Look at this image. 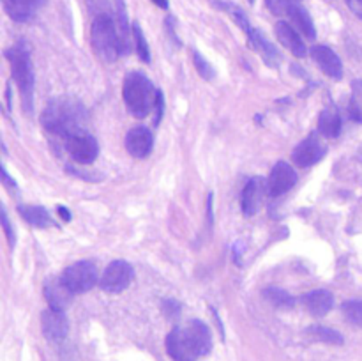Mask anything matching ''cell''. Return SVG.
<instances>
[{"label": "cell", "instance_id": "6", "mask_svg": "<svg viewBox=\"0 0 362 361\" xmlns=\"http://www.w3.org/2000/svg\"><path fill=\"white\" fill-rule=\"evenodd\" d=\"M99 278L101 276H99L98 268L90 260L74 262V264L67 265L62 275H60V282L73 294L87 292L95 283H99Z\"/></svg>", "mask_w": 362, "mask_h": 361}, {"label": "cell", "instance_id": "20", "mask_svg": "<svg viewBox=\"0 0 362 361\" xmlns=\"http://www.w3.org/2000/svg\"><path fill=\"white\" fill-rule=\"evenodd\" d=\"M18 212H20V216L25 222H28L34 227H39V229H45V227H49L53 223L49 212L45 207H41V205H20Z\"/></svg>", "mask_w": 362, "mask_h": 361}, {"label": "cell", "instance_id": "26", "mask_svg": "<svg viewBox=\"0 0 362 361\" xmlns=\"http://www.w3.org/2000/svg\"><path fill=\"white\" fill-rule=\"evenodd\" d=\"M341 310L350 324L362 328V301H346V303H343Z\"/></svg>", "mask_w": 362, "mask_h": 361}, {"label": "cell", "instance_id": "34", "mask_svg": "<svg viewBox=\"0 0 362 361\" xmlns=\"http://www.w3.org/2000/svg\"><path fill=\"white\" fill-rule=\"evenodd\" d=\"M152 2H154L156 6L163 7V9H166V7H168V0H152Z\"/></svg>", "mask_w": 362, "mask_h": 361}, {"label": "cell", "instance_id": "18", "mask_svg": "<svg viewBox=\"0 0 362 361\" xmlns=\"http://www.w3.org/2000/svg\"><path fill=\"white\" fill-rule=\"evenodd\" d=\"M318 133L325 138H338L341 133V115L336 106H327L318 117Z\"/></svg>", "mask_w": 362, "mask_h": 361}, {"label": "cell", "instance_id": "8", "mask_svg": "<svg viewBox=\"0 0 362 361\" xmlns=\"http://www.w3.org/2000/svg\"><path fill=\"white\" fill-rule=\"evenodd\" d=\"M66 149L71 158L76 163H80V165H90V163L95 161L99 154L98 140L90 133H87V131L67 138Z\"/></svg>", "mask_w": 362, "mask_h": 361}, {"label": "cell", "instance_id": "10", "mask_svg": "<svg viewBox=\"0 0 362 361\" xmlns=\"http://www.w3.org/2000/svg\"><path fill=\"white\" fill-rule=\"evenodd\" d=\"M41 328L46 338L49 342H62L69 331V322H67L66 314L62 310H55V308H46L41 314Z\"/></svg>", "mask_w": 362, "mask_h": 361}, {"label": "cell", "instance_id": "23", "mask_svg": "<svg viewBox=\"0 0 362 361\" xmlns=\"http://www.w3.org/2000/svg\"><path fill=\"white\" fill-rule=\"evenodd\" d=\"M41 0H7L6 7L14 20H27L32 14V7Z\"/></svg>", "mask_w": 362, "mask_h": 361}, {"label": "cell", "instance_id": "3", "mask_svg": "<svg viewBox=\"0 0 362 361\" xmlns=\"http://www.w3.org/2000/svg\"><path fill=\"white\" fill-rule=\"evenodd\" d=\"M7 60L11 64V73L18 85V91L21 96V105L27 113L34 110V71H32L30 53L25 48L23 42H18L6 53Z\"/></svg>", "mask_w": 362, "mask_h": 361}, {"label": "cell", "instance_id": "11", "mask_svg": "<svg viewBox=\"0 0 362 361\" xmlns=\"http://www.w3.org/2000/svg\"><path fill=\"white\" fill-rule=\"evenodd\" d=\"M324 156L325 147L315 134H311V137H308L306 140H303L296 149H293L292 159L297 166L308 168V166L317 165Z\"/></svg>", "mask_w": 362, "mask_h": 361}, {"label": "cell", "instance_id": "9", "mask_svg": "<svg viewBox=\"0 0 362 361\" xmlns=\"http://www.w3.org/2000/svg\"><path fill=\"white\" fill-rule=\"evenodd\" d=\"M297 183V172L288 163L279 161L272 166L267 179V190L271 197H281L286 191L292 190Z\"/></svg>", "mask_w": 362, "mask_h": 361}, {"label": "cell", "instance_id": "5", "mask_svg": "<svg viewBox=\"0 0 362 361\" xmlns=\"http://www.w3.org/2000/svg\"><path fill=\"white\" fill-rule=\"evenodd\" d=\"M90 41L95 55L105 62H115L117 57L122 53L120 34L117 32L110 14H99L90 28Z\"/></svg>", "mask_w": 362, "mask_h": 361}, {"label": "cell", "instance_id": "14", "mask_svg": "<svg viewBox=\"0 0 362 361\" xmlns=\"http://www.w3.org/2000/svg\"><path fill=\"white\" fill-rule=\"evenodd\" d=\"M311 57H313L315 62L318 64V67H320L327 76L334 78V80L343 78L341 60H339V57L336 55L329 46H324V45L313 46V48H311Z\"/></svg>", "mask_w": 362, "mask_h": 361}, {"label": "cell", "instance_id": "33", "mask_svg": "<svg viewBox=\"0 0 362 361\" xmlns=\"http://www.w3.org/2000/svg\"><path fill=\"white\" fill-rule=\"evenodd\" d=\"M57 211H59V214L62 216L64 222H69V219H71V212L67 211V209L64 207V205H59V207H57Z\"/></svg>", "mask_w": 362, "mask_h": 361}, {"label": "cell", "instance_id": "25", "mask_svg": "<svg viewBox=\"0 0 362 361\" xmlns=\"http://www.w3.org/2000/svg\"><path fill=\"white\" fill-rule=\"evenodd\" d=\"M350 117L357 122H362V80L354 81L352 99H350Z\"/></svg>", "mask_w": 362, "mask_h": 361}, {"label": "cell", "instance_id": "22", "mask_svg": "<svg viewBox=\"0 0 362 361\" xmlns=\"http://www.w3.org/2000/svg\"><path fill=\"white\" fill-rule=\"evenodd\" d=\"M306 335L310 338L318 340V342L332 343V345H341L343 343L341 333L334 331L331 328H324V326H311V328L306 329Z\"/></svg>", "mask_w": 362, "mask_h": 361}, {"label": "cell", "instance_id": "7", "mask_svg": "<svg viewBox=\"0 0 362 361\" xmlns=\"http://www.w3.org/2000/svg\"><path fill=\"white\" fill-rule=\"evenodd\" d=\"M134 271L129 262L113 260L99 278V289L110 294H119L131 285Z\"/></svg>", "mask_w": 362, "mask_h": 361}, {"label": "cell", "instance_id": "31", "mask_svg": "<svg viewBox=\"0 0 362 361\" xmlns=\"http://www.w3.org/2000/svg\"><path fill=\"white\" fill-rule=\"evenodd\" d=\"M156 117H154V124H159L163 117V110H165V99H163L161 91H158V101H156Z\"/></svg>", "mask_w": 362, "mask_h": 361}, {"label": "cell", "instance_id": "28", "mask_svg": "<svg viewBox=\"0 0 362 361\" xmlns=\"http://www.w3.org/2000/svg\"><path fill=\"white\" fill-rule=\"evenodd\" d=\"M193 59H194V66H197L198 74H200L204 80H211V78L214 76V69H212L211 64H209L207 60L204 59V55H202L200 52H197V50L193 52Z\"/></svg>", "mask_w": 362, "mask_h": 361}, {"label": "cell", "instance_id": "1", "mask_svg": "<svg viewBox=\"0 0 362 361\" xmlns=\"http://www.w3.org/2000/svg\"><path fill=\"white\" fill-rule=\"evenodd\" d=\"M212 349L211 329L202 321L177 326L166 336V353L173 361H197Z\"/></svg>", "mask_w": 362, "mask_h": 361}, {"label": "cell", "instance_id": "2", "mask_svg": "<svg viewBox=\"0 0 362 361\" xmlns=\"http://www.w3.org/2000/svg\"><path fill=\"white\" fill-rule=\"evenodd\" d=\"M42 126L57 137L71 138L85 131V108L71 98H57L42 112Z\"/></svg>", "mask_w": 362, "mask_h": 361}, {"label": "cell", "instance_id": "21", "mask_svg": "<svg viewBox=\"0 0 362 361\" xmlns=\"http://www.w3.org/2000/svg\"><path fill=\"white\" fill-rule=\"evenodd\" d=\"M290 18H292L293 23L297 25V28H299L300 32H303L304 35H306L308 39H315L317 38V30H315V25H313V20H311V16L308 14V11L304 9L303 6H299V4H296V6L290 9Z\"/></svg>", "mask_w": 362, "mask_h": 361}, {"label": "cell", "instance_id": "24", "mask_svg": "<svg viewBox=\"0 0 362 361\" xmlns=\"http://www.w3.org/2000/svg\"><path fill=\"white\" fill-rule=\"evenodd\" d=\"M264 297L276 308H292L296 304V299L288 292L278 289V287H269V289H265Z\"/></svg>", "mask_w": 362, "mask_h": 361}, {"label": "cell", "instance_id": "30", "mask_svg": "<svg viewBox=\"0 0 362 361\" xmlns=\"http://www.w3.org/2000/svg\"><path fill=\"white\" fill-rule=\"evenodd\" d=\"M2 227H4V232H6L7 241H9V246L13 248L14 243H16V239H14V232H13V229H11V223H9V219H7L6 211H2Z\"/></svg>", "mask_w": 362, "mask_h": 361}, {"label": "cell", "instance_id": "16", "mask_svg": "<svg viewBox=\"0 0 362 361\" xmlns=\"http://www.w3.org/2000/svg\"><path fill=\"white\" fill-rule=\"evenodd\" d=\"M274 32H276V38L279 39V42H281L286 50H290L293 55L296 57L308 55L306 45H304L303 39L299 38V34L293 30L292 25H288L286 21H278L274 27Z\"/></svg>", "mask_w": 362, "mask_h": 361}, {"label": "cell", "instance_id": "12", "mask_svg": "<svg viewBox=\"0 0 362 361\" xmlns=\"http://www.w3.org/2000/svg\"><path fill=\"white\" fill-rule=\"evenodd\" d=\"M265 191L269 193L267 183H265L262 177H255V179L247 180V184L243 190V195H240V207H243L244 214L246 216L257 214L262 202H264Z\"/></svg>", "mask_w": 362, "mask_h": 361}, {"label": "cell", "instance_id": "32", "mask_svg": "<svg viewBox=\"0 0 362 361\" xmlns=\"http://www.w3.org/2000/svg\"><path fill=\"white\" fill-rule=\"evenodd\" d=\"M346 4H349L350 11L362 20V0H346Z\"/></svg>", "mask_w": 362, "mask_h": 361}, {"label": "cell", "instance_id": "13", "mask_svg": "<svg viewBox=\"0 0 362 361\" xmlns=\"http://www.w3.org/2000/svg\"><path fill=\"white\" fill-rule=\"evenodd\" d=\"M154 145V137L145 126L133 127L126 137V149L133 158H147Z\"/></svg>", "mask_w": 362, "mask_h": 361}, {"label": "cell", "instance_id": "29", "mask_svg": "<svg viewBox=\"0 0 362 361\" xmlns=\"http://www.w3.org/2000/svg\"><path fill=\"white\" fill-rule=\"evenodd\" d=\"M267 7L274 14H288L296 4H299V0H265Z\"/></svg>", "mask_w": 362, "mask_h": 361}, {"label": "cell", "instance_id": "19", "mask_svg": "<svg viewBox=\"0 0 362 361\" xmlns=\"http://www.w3.org/2000/svg\"><path fill=\"white\" fill-rule=\"evenodd\" d=\"M247 38H250L251 46H253V48L257 50L262 57H264V60L269 64V66H276V64H278V59H279L278 50H276L274 46H272L271 42L264 38V35H262L260 30H257V28L253 30V28H251V32L247 34Z\"/></svg>", "mask_w": 362, "mask_h": 361}, {"label": "cell", "instance_id": "17", "mask_svg": "<svg viewBox=\"0 0 362 361\" xmlns=\"http://www.w3.org/2000/svg\"><path fill=\"white\" fill-rule=\"evenodd\" d=\"M45 297L48 301L49 308H55V310H66L67 304L71 303V296L73 292L64 287V283L60 282V278H49L48 282L45 283Z\"/></svg>", "mask_w": 362, "mask_h": 361}, {"label": "cell", "instance_id": "27", "mask_svg": "<svg viewBox=\"0 0 362 361\" xmlns=\"http://www.w3.org/2000/svg\"><path fill=\"white\" fill-rule=\"evenodd\" d=\"M133 38H134V42H136L138 57H140L144 62H151V50H148L147 39H145L144 30H141L140 25L138 23L133 25Z\"/></svg>", "mask_w": 362, "mask_h": 361}, {"label": "cell", "instance_id": "15", "mask_svg": "<svg viewBox=\"0 0 362 361\" xmlns=\"http://www.w3.org/2000/svg\"><path fill=\"white\" fill-rule=\"evenodd\" d=\"M303 304L306 306V310L310 311L311 315L315 317H324L327 315L329 311L332 310L334 306V297L329 290L318 289V290H311V292H306L303 296Z\"/></svg>", "mask_w": 362, "mask_h": 361}, {"label": "cell", "instance_id": "4", "mask_svg": "<svg viewBox=\"0 0 362 361\" xmlns=\"http://www.w3.org/2000/svg\"><path fill=\"white\" fill-rule=\"evenodd\" d=\"M122 96L127 110L134 117H145L152 108H156L158 101V91L141 73H129L124 78Z\"/></svg>", "mask_w": 362, "mask_h": 361}]
</instances>
